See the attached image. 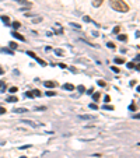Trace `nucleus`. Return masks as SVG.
I'll use <instances>...</instances> for the list:
<instances>
[{
	"label": "nucleus",
	"instance_id": "nucleus-13",
	"mask_svg": "<svg viewBox=\"0 0 140 158\" xmlns=\"http://www.w3.org/2000/svg\"><path fill=\"white\" fill-rule=\"evenodd\" d=\"M93 99H94V101H98V99H100V92H95V94H93Z\"/></svg>",
	"mask_w": 140,
	"mask_h": 158
},
{
	"label": "nucleus",
	"instance_id": "nucleus-1",
	"mask_svg": "<svg viewBox=\"0 0 140 158\" xmlns=\"http://www.w3.org/2000/svg\"><path fill=\"white\" fill-rule=\"evenodd\" d=\"M109 4L115 11H119V13H126V11H129V6L125 3L123 0H109Z\"/></svg>",
	"mask_w": 140,
	"mask_h": 158
},
{
	"label": "nucleus",
	"instance_id": "nucleus-24",
	"mask_svg": "<svg viewBox=\"0 0 140 158\" xmlns=\"http://www.w3.org/2000/svg\"><path fill=\"white\" fill-rule=\"evenodd\" d=\"M25 95H27L28 98H34V92H32V91H28L27 94H25Z\"/></svg>",
	"mask_w": 140,
	"mask_h": 158
},
{
	"label": "nucleus",
	"instance_id": "nucleus-29",
	"mask_svg": "<svg viewBox=\"0 0 140 158\" xmlns=\"http://www.w3.org/2000/svg\"><path fill=\"white\" fill-rule=\"evenodd\" d=\"M111 69H112V72H113V73H119V69H118L116 66H112Z\"/></svg>",
	"mask_w": 140,
	"mask_h": 158
},
{
	"label": "nucleus",
	"instance_id": "nucleus-8",
	"mask_svg": "<svg viewBox=\"0 0 140 158\" xmlns=\"http://www.w3.org/2000/svg\"><path fill=\"white\" fill-rule=\"evenodd\" d=\"M11 27H13L14 30H18V28H20V27H21V24L18 23V21H14V23L11 24Z\"/></svg>",
	"mask_w": 140,
	"mask_h": 158
},
{
	"label": "nucleus",
	"instance_id": "nucleus-17",
	"mask_svg": "<svg viewBox=\"0 0 140 158\" xmlns=\"http://www.w3.org/2000/svg\"><path fill=\"white\" fill-rule=\"evenodd\" d=\"M94 116H91V115H80V119H93Z\"/></svg>",
	"mask_w": 140,
	"mask_h": 158
},
{
	"label": "nucleus",
	"instance_id": "nucleus-18",
	"mask_svg": "<svg viewBox=\"0 0 140 158\" xmlns=\"http://www.w3.org/2000/svg\"><path fill=\"white\" fill-rule=\"evenodd\" d=\"M27 55H28V56H31V57H32V59H35V57H37V55H35V53H34V52H31V50H28V52H27Z\"/></svg>",
	"mask_w": 140,
	"mask_h": 158
},
{
	"label": "nucleus",
	"instance_id": "nucleus-12",
	"mask_svg": "<svg viewBox=\"0 0 140 158\" xmlns=\"http://www.w3.org/2000/svg\"><path fill=\"white\" fill-rule=\"evenodd\" d=\"M41 95H42V92L39 90H34V97H41Z\"/></svg>",
	"mask_w": 140,
	"mask_h": 158
},
{
	"label": "nucleus",
	"instance_id": "nucleus-15",
	"mask_svg": "<svg viewBox=\"0 0 140 158\" xmlns=\"http://www.w3.org/2000/svg\"><path fill=\"white\" fill-rule=\"evenodd\" d=\"M17 91H18V88H17V87H11V88L9 90V92H11V94H16Z\"/></svg>",
	"mask_w": 140,
	"mask_h": 158
},
{
	"label": "nucleus",
	"instance_id": "nucleus-34",
	"mask_svg": "<svg viewBox=\"0 0 140 158\" xmlns=\"http://www.w3.org/2000/svg\"><path fill=\"white\" fill-rule=\"evenodd\" d=\"M98 86H101V87H104V86H105V83H104V81H101V80H98Z\"/></svg>",
	"mask_w": 140,
	"mask_h": 158
},
{
	"label": "nucleus",
	"instance_id": "nucleus-19",
	"mask_svg": "<svg viewBox=\"0 0 140 158\" xmlns=\"http://www.w3.org/2000/svg\"><path fill=\"white\" fill-rule=\"evenodd\" d=\"M45 94H46L48 97H53V95H56V92H55V91H46Z\"/></svg>",
	"mask_w": 140,
	"mask_h": 158
},
{
	"label": "nucleus",
	"instance_id": "nucleus-21",
	"mask_svg": "<svg viewBox=\"0 0 140 158\" xmlns=\"http://www.w3.org/2000/svg\"><path fill=\"white\" fill-rule=\"evenodd\" d=\"M0 52H2V53H10V55H13V50H9V49H0Z\"/></svg>",
	"mask_w": 140,
	"mask_h": 158
},
{
	"label": "nucleus",
	"instance_id": "nucleus-4",
	"mask_svg": "<svg viewBox=\"0 0 140 158\" xmlns=\"http://www.w3.org/2000/svg\"><path fill=\"white\" fill-rule=\"evenodd\" d=\"M43 84H45V87H48V88H53V87L57 86V84H56L55 81H45Z\"/></svg>",
	"mask_w": 140,
	"mask_h": 158
},
{
	"label": "nucleus",
	"instance_id": "nucleus-35",
	"mask_svg": "<svg viewBox=\"0 0 140 158\" xmlns=\"http://www.w3.org/2000/svg\"><path fill=\"white\" fill-rule=\"evenodd\" d=\"M104 101H105V102H109V101H111L109 95H105V98H104Z\"/></svg>",
	"mask_w": 140,
	"mask_h": 158
},
{
	"label": "nucleus",
	"instance_id": "nucleus-27",
	"mask_svg": "<svg viewBox=\"0 0 140 158\" xmlns=\"http://www.w3.org/2000/svg\"><path fill=\"white\" fill-rule=\"evenodd\" d=\"M55 52H56V55H59V56H62V55H63V50H62V49H56Z\"/></svg>",
	"mask_w": 140,
	"mask_h": 158
},
{
	"label": "nucleus",
	"instance_id": "nucleus-31",
	"mask_svg": "<svg viewBox=\"0 0 140 158\" xmlns=\"http://www.w3.org/2000/svg\"><path fill=\"white\" fill-rule=\"evenodd\" d=\"M119 27H115V28H113V34H119Z\"/></svg>",
	"mask_w": 140,
	"mask_h": 158
},
{
	"label": "nucleus",
	"instance_id": "nucleus-23",
	"mask_svg": "<svg viewBox=\"0 0 140 158\" xmlns=\"http://www.w3.org/2000/svg\"><path fill=\"white\" fill-rule=\"evenodd\" d=\"M126 67H127V69H133V67H134V63H133V62L127 63V64H126Z\"/></svg>",
	"mask_w": 140,
	"mask_h": 158
},
{
	"label": "nucleus",
	"instance_id": "nucleus-40",
	"mask_svg": "<svg viewBox=\"0 0 140 158\" xmlns=\"http://www.w3.org/2000/svg\"><path fill=\"white\" fill-rule=\"evenodd\" d=\"M3 73H4V70L2 69V67H0V74H3Z\"/></svg>",
	"mask_w": 140,
	"mask_h": 158
},
{
	"label": "nucleus",
	"instance_id": "nucleus-10",
	"mask_svg": "<svg viewBox=\"0 0 140 158\" xmlns=\"http://www.w3.org/2000/svg\"><path fill=\"white\" fill-rule=\"evenodd\" d=\"M115 63H118V64H123L125 59H122V57H115Z\"/></svg>",
	"mask_w": 140,
	"mask_h": 158
},
{
	"label": "nucleus",
	"instance_id": "nucleus-22",
	"mask_svg": "<svg viewBox=\"0 0 140 158\" xmlns=\"http://www.w3.org/2000/svg\"><path fill=\"white\" fill-rule=\"evenodd\" d=\"M7 102H17V98L16 97H10V98H7Z\"/></svg>",
	"mask_w": 140,
	"mask_h": 158
},
{
	"label": "nucleus",
	"instance_id": "nucleus-41",
	"mask_svg": "<svg viewBox=\"0 0 140 158\" xmlns=\"http://www.w3.org/2000/svg\"><path fill=\"white\" fill-rule=\"evenodd\" d=\"M20 158H27V157H20Z\"/></svg>",
	"mask_w": 140,
	"mask_h": 158
},
{
	"label": "nucleus",
	"instance_id": "nucleus-36",
	"mask_svg": "<svg viewBox=\"0 0 140 158\" xmlns=\"http://www.w3.org/2000/svg\"><path fill=\"white\" fill-rule=\"evenodd\" d=\"M72 25H73V27H74V28H79V30H80V28H81V27H80V25H79V24H74V23H72Z\"/></svg>",
	"mask_w": 140,
	"mask_h": 158
},
{
	"label": "nucleus",
	"instance_id": "nucleus-5",
	"mask_svg": "<svg viewBox=\"0 0 140 158\" xmlns=\"http://www.w3.org/2000/svg\"><path fill=\"white\" fill-rule=\"evenodd\" d=\"M25 112H27L25 108H16L14 109V113H25Z\"/></svg>",
	"mask_w": 140,
	"mask_h": 158
},
{
	"label": "nucleus",
	"instance_id": "nucleus-7",
	"mask_svg": "<svg viewBox=\"0 0 140 158\" xmlns=\"http://www.w3.org/2000/svg\"><path fill=\"white\" fill-rule=\"evenodd\" d=\"M104 0H93V6L94 7H100L101 4H102Z\"/></svg>",
	"mask_w": 140,
	"mask_h": 158
},
{
	"label": "nucleus",
	"instance_id": "nucleus-26",
	"mask_svg": "<svg viewBox=\"0 0 140 158\" xmlns=\"http://www.w3.org/2000/svg\"><path fill=\"white\" fill-rule=\"evenodd\" d=\"M83 20L86 21V23H90V21H91V18H90V17H88V16H84V17H83Z\"/></svg>",
	"mask_w": 140,
	"mask_h": 158
},
{
	"label": "nucleus",
	"instance_id": "nucleus-9",
	"mask_svg": "<svg viewBox=\"0 0 140 158\" xmlns=\"http://www.w3.org/2000/svg\"><path fill=\"white\" fill-rule=\"evenodd\" d=\"M35 60H37V62L38 63H39V64H41V66H46V62H45V60H42V59H39V57H35Z\"/></svg>",
	"mask_w": 140,
	"mask_h": 158
},
{
	"label": "nucleus",
	"instance_id": "nucleus-32",
	"mask_svg": "<svg viewBox=\"0 0 140 158\" xmlns=\"http://www.w3.org/2000/svg\"><path fill=\"white\" fill-rule=\"evenodd\" d=\"M41 21H42V18H41V17H38V18H35V20H34V24L41 23Z\"/></svg>",
	"mask_w": 140,
	"mask_h": 158
},
{
	"label": "nucleus",
	"instance_id": "nucleus-28",
	"mask_svg": "<svg viewBox=\"0 0 140 158\" xmlns=\"http://www.w3.org/2000/svg\"><path fill=\"white\" fill-rule=\"evenodd\" d=\"M4 113H6V108L0 106V115H4Z\"/></svg>",
	"mask_w": 140,
	"mask_h": 158
},
{
	"label": "nucleus",
	"instance_id": "nucleus-2",
	"mask_svg": "<svg viewBox=\"0 0 140 158\" xmlns=\"http://www.w3.org/2000/svg\"><path fill=\"white\" fill-rule=\"evenodd\" d=\"M21 123H24V125H28V126H31V127H37V123L35 122H32V120H28V119H23L21 120Z\"/></svg>",
	"mask_w": 140,
	"mask_h": 158
},
{
	"label": "nucleus",
	"instance_id": "nucleus-3",
	"mask_svg": "<svg viewBox=\"0 0 140 158\" xmlns=\"http://www.w3.org/2000/svg\"><path fill=\"white\" fill-rule=\"evenodd\" d=\"M11 35H13L14 38H16V39H18V41H23V42L25 41V39H24V36H23V35H20V34L17 32V31H13V32H11Z\"/></svg>",
	"mask_w": 140,
	"mask_h": 158
},
{
	"label": "nucleus",
	"instance_id": "nucleus-37",
	"mask_svg": "<svg viewBox=\"0 0 140 158\" xmlns=\"http://www.w3.org/2000/svg\"><path fill=\"white\" fill-rule=\"evenodd\" d=\"M59 67H62V69H67L66 64H63V63H59Z\"/></svg>",
	"mask_w": 140,
	"mask_h": 158
},
{
	"label": "nucleus",
	"instance_id": "nucleus-6",
	"mask_svg": "<svg viewBox=\"0 0 140 158\" xmlns=\"http://www.w3.org/2000/svg\"><path fill=\"white\" fill-rule=\"evenodd\" d=\"M63 88L67 90V91H73V90H74V86H73V84H64Z\"/></svg>",
	"mask_w": 140,
	"mask_h": 158
},
{
	"label": "nucleus",
	"instance_id": "nucleus-16",
	"mask_svg": "<svg viewBox=\"0 0 140 158\" xmlns=\"http://www.w3.org/2000/svg\"><path fill=\"white\" fill-rule=\"evenodd\" d=\"M2 21H3V23H10V18H9L7 16H3L2 17Z\"/></svg>",
	"mask_w": 140,
	"mask_h": 158
},
{
	"label": "nucleus",
	"instance_id": "nucleus-14",
	"mask_svg": "<svg viewBox=\"0 0 140 158\" xmlns=\"http://www.w3.org/2000/svg\"><path fill=\"white\" fill-rule=\"evenodd\" d=\"M107 46H108V48H109V49H115V43H113V42H108L107 43Z\"/></svg>",
	"mask_w": 140,
	"mask_h": 158
},
{
	"label": "nucleus",
	"instance_id": "nucleus-20",
	"mask_svg": "<svg viewBox=\"0 0 140 158\" xmlns=\"http://www.w3.org/2000/svg\"><path fill=\"white\" fill-rule=\"evenodd\" d=\"M102 109H107V111H113V106H111V105H104Z\"/></svg>",
	"mask_w": 140,
	"mask_h": 158
},
{
	"label": "nucleus",
	"instance_id": "nucleus-33",
	"mask_svg": "<svg viewBox=\"0 0 140 158\" xmlns=\"http://www.w3.org/2000/svg\"><path fill=\"white\" fill-rule=\"evenodd\" d=\"M129 109H130V111H136V105H133V104H132V105L129 106Z\"/></svg>",
	"mask_w": 140,
	"mask_h": 158
},
{
	"label": "nucleus",
	"instance_id": "nucleus-38",
	"mask_svg": "<svg viewBox=\"0 0 140 158\" xmlns=\"http://www.w3.org/2000/svg\"><path fill=\"white\" fill-rule=\"evenodd\" d=\"M84 90H86V88H84V87H83V86H79V91H80V92H83V91H84Z\"/></svg>",
	"mask_w": 140,
	"mask_h": 158
},
{
	"label": "nucleus",
	"instance_id": "nucleus-25",
	"mask_svg": "<svg viewBox=\"0 0 140 158\" xmlns=\"http://www.w3.org/2000/svg\"><path fill=\"white\" fill-rule=\"evenodd\" d=\"M17 48V43L16 42H10V49H16Z\"/></svg>",
	"mask_w": 140,
	"mask_h": 158
},
{
	"label": "nucleus",
	"instance_id": "nucleus-39",
	"mask_svg": "<svg viewBox=\"0 0 140 158\" xmlns=\"http://www.w3.org/2000/svg\"><path fill=\"white\" fill-rule=\"evenodd\" d=\"M93 91H94V88H90L88 91H87V94H88V95H91V94H93Z\"/></svg>",
	"mask_w": 140,
	"mask_h": 158
},
{
	"label": "nucleus",
	"instance_id": "nucleus-11",
	"mask_svg": "<svg viewBox=\"0 0 140 158\" xmlns=\"http://www.w3.org/2000/svg\"><path fill=\"white\" fill-rule=\"evenodd\" d=\"M118 39H119V41H123V42H125V41H127V36L123 35V34H120V35H118Z\"/></svg>",
	"mask_w": 140,
	"mask_h": 158
},
{
	"label": "nucleus",
	"instance_id": "nucleus-30",
	"mask_svg": "<svg viewBox=\"0 0 140 158\" xmlns=\"http://www.w3.org/2000/svg\"><path fill=\"white\" fill-rule=\"evenodd\" d=\"M90 108H91V109H94V111H95V109H98V106L95 105V104H90Z\"/></svg>",
	"mask_w": 140,
	"mask_h": 158
}]
</instances>
